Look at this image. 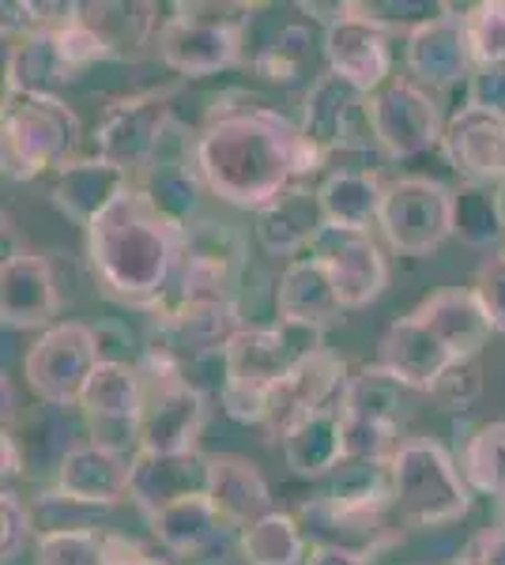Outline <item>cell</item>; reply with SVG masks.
<instances>
[{"mask_svg": "<svg viewBox=\"0 0 505 565\" xmlns=\"http://www.w3.org/2000/svg\"><path fill=\"white\" fill-rule=\"evenodd\" d=\"M192 170L211 196L242 212H264L298 178L317 174L302 129L261 98L215 106L192 143Z\"/></svg>", "mask_w": 505, "mask_h": 565, "instance_id": "cell-1", "label": "cell"}, {"mask_svg": "<svg viewBox=\"0 0 505 565\" xmlns=\"http://www.w3.org/2000/svg\"><path fill=\"white\" fill-rule=\"evenodd\" d=\"M181 245L186 231L155 207L144 185H128L87 226V260L98 287L136 309L167 302L170 279H178Z\"/></svg>", "mask_w": 505, "mask_h": 565, "instance_id": "cell-2", "label": "cell"}, {"mask_svg": "<svg viewBox=\"0 0 505 565\" xmlns=\"http://www.w3.org/2000/svg\"><path fill=\"white\" fill-rule=\"evenodd\" d=\"M320 348V332L295 324L272 328H242L223 351V399L227 415L245 426H264L269 418V399L275 385L287 377L302 354Z\"/></svg>", "mask_w": 505, "mask_h": 565, "instance_id": "cell-3", "label": "cell"}, {"mask_svg": "<svg viewBox=\"0 0 505 565\" xmlns=\"http://www.w3.org/2000/svg\"><path fill=\"white\" fill-rule=\"evenodd\" d=\"M392 513L408 527H442L472 509V490L434 437H411L389 457Z\"/></svg>", "mask_w": 505, "mask_h": 565, "instance_id": "cell-4", "label": "cell"}, {"mask_svg": "<svg viewBox=\"0 0 505 565\" xmlns=\"http://www.w3.org/2000/svg\"><path fill=\"white\" fill-rule=\"evenodd\" d=\"M4 174L12 181H31L61 167H69L80 148V125L76 109L64 106L61 98H8L4 121Z\"/></svg>", "mask_w": 505, "mask_h": 565, "instance_id": "cell-5", "label": "cell"}, {"mask_svg": "<svg viewBox=\"0 0 505 565\" xmlns=\"http://www.w3.org/2000/svg\"><path fill=\"white\" fill-rule=\"evenodd\" d=\"M144 418H140V452L151 457H186L197 452V437L204 430V396L181 370L144 354Z\"/></svg>", "mask_w": 505, "mask_h": 565, "instance_id": "cell-6", "label": "cell"}, {"mask_svg": "<svg viewBox=\"0 0 505 565\" xmlns=\"http://www.w3.org/2000/svg\"><path fill=\"white\" fill-rule=\"evenodd\" d=\"M151 317L148 359L186 373L192 362H204L208 354H223L227 343L242 332L238 324V302L223 298H173L170 306H155Z\"/></svg>", "mask_w": 505, "mask_h": 565, "instance_id": "cell-7", "label": "cell"}, {"mask_svg": "<svg viewBox=\"0 0 505 565\" xmlns=\"http://www.w3.org/2000/svg\"><path fill=\"white\" fill-rule=\"evenodd\" d=\"M378 226L403 257H430L453 238V189L427 174L392 181L385 185Z\"/></svg>", "mask_w": 505, "mask_h": 565, "instance_id": "cell-8", "label": "cell"}, {"mask_svg": "<svg viewBox=\"0 0 505 565\" xmlns=\"http://www.w3.org/2000/svg\"><path fill=\"white\" fill-rule=\"evenodd\" d=\"M98 362H103V348H98L95 328L64 321L34 340V348L23 359V377L27 388L39 396V404L80 407V396H84Z\"/></svg>", "mask_w": 505, "mask_h": 565, "instance_id": "cell-9", "label": "cell"}, {"mask_svg": "<svg viewBox=\"0 0 505 565\" xmlns=\"http://www.w3.org/2000/svg\"><path fill=\"white\" fill-rule=\"evenodd\" d=\"M170 117L173 87L117 98L114 106H106L103 125L95 129V154L109 167L125 170L128 178L140 174V170H151L162 140H167Z\"/></svg>", "mask_w": 505, "mask_h": 565, "instance_id": "cell-10", "label": "cell"}, {"mask_svg": "<svg viewBox=\"0 0 505 565\" xmlns=\"http://www.w3.org/2000/svg\"><path fill=\"white\" fill-rule=\"evenodd\" d=\"M408 415V388L381 366H366L344 392L347 460H389Z\"/></svg>", "mask_w": 505, "mask_h": 565, "instance_id": "cell-11", "label": "cell"}, {"mask_svg": "<svg viewBox=\"0 0 505 565\" xmlns=\"http://www.w3.org/2000/svg\"><path fill=\"white\" fill-rule=\"evenodd\" d=\"M366 117L374 143L389 159H415L445 140L442 109L415 79H389L381 90H374L366 98Z\"/></svg>", "mask_w": 505, "mask_h": 565, "instance_id": "cell-12", "label": "cell"}, {"mask_svg": "<svg viewBox=\"0 0 505 565\" xmlns=\"http://www.w3.org/2000/svg\"><path fill=\"white\" fill-rule=\"evenodd\" d=\"M91 445L109 452L136 457L140 452V418H144V381L128 362H98L80 396Z\"/></svg>", "mask_w": 505, "mask_h": 565, "instance_id": "cell-13", "label": "cell"}, {"mask_svg": "<svg viewBox=\"0 0 505 565\" xmlns=\"http://www.w3.org/2000/svg\"><path fill=\"white\" fill-rule=\"evenodd\" d=\"M366 98L370 95L355 90L347 79H339L336 72L317 76L314 87L306 90L298 129L320 170H325L336 154L366 148V136L358 132V121L370 125V117H366Z\"/></svg>", "mask_w": 505, "mask_h": 565, "instance_id": "cell-14", "label": "cell"}, {"mask_svg": "<svg viewBox=\"0 0 505 565\" xmlns=\"http://www.w3.org/2000/svg\"><path fill=\"white\" fill-rule=\"evenodd\" d=\"M245 271V238L231 223L200 218L186 231L178 264V298H223L234 302Z\"/></svg>", "mask_w": 505, "mask_h": 565, "instance_id": "cell-15", "label": "cell"}, {"mask_svg": "<svg viewBox=\"0 0 505 565\" xmlns=\"http://www.w3.org/2000/svg\"><path fill=\"white\" fill-rule=\"evenodd\" d=\"M347 385H351L347 366L333 351L317 348V351L302 354L295 366L287 370V377H283L272 392L264 430L272 437H283L291 426H298L302 418H309L314 412H325V407L344 404Z\"/></svg>", "mask_w": 505, "mask_h": 565, "instance_id": "cell-16", "label": "cell"}, {"mask_svg": "<svg viewBox=\"0 0 505 565\" xmlns=\"http://www.w3.org/2000/svg\"><path fill=\"white\" fill-rule=\"evenodd\" d=\"M309 257L325 264L344 309H362L378 302L381 290L389 287V264H385L378 242L370 231H344V226H325L317 242L309 245Z\"/></svg>", "mask_w": 505, "mask_h": 565, "instance_id": "cell-17", "label": "cell"}, {"mask_svg": "<svg viewBox=\"0 0 505 565\" xmlns=\"http://www.w3.org/2000/svg\"><path fill=\"white\" fill-rule=\"evenodd\" d=\"M320 45H325L328 72H336L339 79H347L362 95H374V90L389 84V31L381 23L358 15L355 4L344 20L325 26V42Z\"/></svg>", "mask_w": 505, "mask_h": 565, "instance_id": "cell-18", "label": "cell"}, {"mask_svg": "<svg viewBox=\"0 0 505 565\" xmlns=\"http://www.w3.org/2000/svg\"><path fill=\"white\" fill-rule=\"evenodd\" d=\"M408 72L419 87H434V90L472 79L475 57H472V42H467L464 12L449 8L442 20H430L408 34Z\"/></svg>", "mask_w": 505, "mask_h": 565, "instance_id": "cell-19", "label": "cell"}, {"mask_svg": "<svg viewBox=\"0 0 505 565\" xmlns=\"http://www.w3.org/2000/svg\"><path fill=\"white\" fill-rule=\"evenodd\" d=\"M155 50H159L162 65L178 72V76H215V72L238 65V57H242V34L197 23L173 8V15H167L159 26Z\"/></svg>", "mask_w": 505, "mask_h": 565, "instance_id": "cell-20", "label": "cell"}, {"mask_svg": "<svg viewBox=\"0 0 505 565\" xmlns=\"http://www.w3.org/2000/svg\"><path fill=\"white\" fill-rule=\"evenodd\" d=\"M453 362H464V359H456L415 313L392 321L378 343V366L389 373V377H397L403 388L427 392V396Z\"/></svg>", "mask_w": 505, "mask_h": 565, "instance_id": "cell-21", "label": "cell"}, {"mask_svg": "<svg viewBox=\"0 0 505 565\" xmlns=\"http://www.w3.org/2000/svg\"><path fill=\"white\" fill-rule=\"evenodd\" d=\"M61 313L57 279H53L50 260L39 253H12L0 268V317L4 328H53V317Z\"/></svg>", "mask_w": 505, "mask_h": 565, "instance_id": "cell-22", "label": "cell"}, {"mask_svg": "<svg viewBox=\"0 0 505 565\" xmlns=\"http://www.w3.org/2000/svg\"><path fill=\"white\" fill-rule=\"evenodd\" d=\"M442 148L467 181L505 185V117L480 106H461L445 125Z\"/></svg>", "mask_w": 505, "mask_h": 565, "instance_id": "cell-23", "label": "cell"}, {"mask_svg": "<svg viewBox=\"0 0 505 565\" xmlns=\"http://www.w3.org/2000/svg\"><path fill=\"white\" fill-rule=\"evenodd\" d=\"M57 494L87 509H109L133 498V457L103 445H76L57 468Z\"/></svg>", "mask_w": 505, "mask_h": 565, "instance_id": "cell-24", "label": "cell"}, {"mask_svg": "<svg viewBox=\"0 0 505 565\" xmlns=\"http://www.w3.org/2000/svg\"><path fill=\"white\" fill-rule=\"evenodd\" d=\"M208 494V457L186 452V457H133V501L144 516H159L173 501Z\"/></svg>", "mask_w": 505, "mask_h": 565, "instance_id": "cell-25", "label": "cell"}, {"mask_svg": "<svg viewBox=\"0 0 505 565\" xmlns=\"http://www.w3.org/2000/svg\"><path fill=\"white\" fill-rule=\"evenodd\" d=\"M128 185H133V178H128L125 170L109 167L98 154H91V159H72L69 167H61L57 174H53L50 200L72 218V223H80L87 231Z\"/></svg>", "mask_w": 505, "mask_h": 565, "instance_id": "cell-26", "label": "cell"}, {"mask_svg": "<svg viewBox=\"0 0 505 565\" xmlns=\"http://www.w3.org/2000/svg\"><path fill=\"white\" fill-rule=\"evenodd\" d=\"M275 313H280L283 324L309 328V332L333 324L344 313V302H339L325 264L317 257L291 260L280 276V287H275Z\"/></svg>", "mask_w": 505, "mask_h": 565, "instance_id": "cell-27", "label": "cell"}, {"mask_svg": "<svg viewBox=\"0 0 505 565\" xmlns=\"http://www.w3.org/2000/svg\"><path fill=\"white\" fill-rule=\"evenodd\" d=\"M411 313H415L456 359H480V351L486 348V340H491V332H494L480 295H475V290H461V287L438 290V295H430L427 302L415 306Z\"/></svg>", "mask_w": 505, "mask_h": 565, "instance_id": "cell-28", "label": "cell"}, {"mask_svg": "<svg viewBox=\"0 0 505 565\" xmlns=\"http://www.w3.org/2000/svg\"><path fill=\"white\" fill-rule=\"evenodd\" d=\"M208 498L215 505V513L223 516V524L238 527V532H245L264 513H272L269 482H264L253 460L234 457V452L208 457Z\"/></svg>", "mask_w": 505, "mask_h": 565, "instance_id": "cell-29", "label": "cell"}, {"mask_svg": "<svg viewBox=\"0 0 505 565\" xmlns=\"http://www.w3.org/2000/svg\"><path fill=\"white\" fill-rule=\"evenodd\" d=\"M283 441V460L298 479H320L333 476L347 463V423H344V404L314 412L302 418L298 426H291Z\"/></svg>", "mask_w": 505, "mask_h": 565, "instance_id": "cell-30", "label": "cell"}, {"mask_svg": "<svg viewBox=\"0 0 505 565\" xmlns=\"http://www.w3.org/2000/svg\"><path fill=\"white\" fill-rule=\"evenodd\" d=\"M320 231H325V215L317 204V189L309 193L302 185H291L264 212H256V242L269 257L298 260L317 242Z\"/></svg>", "mask_w": 505, "mask_h": 565, "instance_id": "cell-31", "label": "cell"}, {"mask_svg": "<svg viewBox=\"0 0 505 565\" xmlns=\"http://www.w3.org/2000/svg\"><path fill=\"white\" fill-rule=\"evenodd\" d=\"M385 185L370 167H336L317 185V204L325 215V226L344 231H370L381 215Z\"/></svg>", "mask_w": 505, "mask_h": 565, "instance_id": "cell-32", "label": "cell"}, {"mask_svg": "<svg viewBox=\"0 0 505 565\" xmlns=\"http://www.w3.org/2000/svg\"><path fill=\"white\" fill-rule=\"evenodd\" d=\"M76 72L64 65L57 50V34H27L15 39L8 53L4 84L8 98H57L64 84H72Z\"/></svg>", "mask_w": 505, "mask_h": 565, "instance_id": "cell-33", "label": "cell"}, {"mask_svg": "<svg viewBox=\"0 0 505 565\" xmlns=\"http://www.w3.org/2000/svg\"><path fill=\"white\" fill-rule=\"evenodd\" d=\"M4 434L20 445L27 471L39 463V471H57L64 457H69L76 445H72V423H69V407H53V404H34L4 423Z\"/></svg>", "mask_w": 505, "mask_h": 565, "instance_id": "cell-34", "label": "cell"}, {"mask_svg": "<svg viewBox=\"0 0 505 565\" xmlns=\"http://www.w3.org/2000/svg\"><path fill=\"white\" fill-rule=\"evenodd\" d=\"M151 532L159 535V543L167 546V551L181 554V558H200V554L223 540L227 524H223V516L215 513L211 498L197 494L186 501H173L170 509L151 516Z\"/></svg>", "mask_w": 505, "mask_h": 565, "instance_id": "cell-35", "label": "cell"}, {"mask_svg": "<svg viewBox=\"0 0 505 565\" xmlns=\"http://www.w3.org/2000/svg\"><path fill=\"white\" fill-rule=\"evenodd\" d=\"M155 4H84L80 15L91 31H98L106 39V45L114 50V57H128L140 45H155L159 39L162 20Z\"/></svg>", "mask_w": 505, "mask_h": 565, "instance_id": "cell-36", "label": "cell"}, {"mask_svg": "<svg viewBox=\"0 0 505 565\" xmlns=\"http://www.w3.org/2000/svg\"><path fill=\"white\" fill-rule=\"evenodd\" d=\"M453 234H461L464 245L486 249L505 234V200L502 189L464 181L453 189Z\"/></svg>", "mask_w": 505, "mask_h": 565, "instance_id": "cell-37", "label": "cell"}, {"mask_svg": "<svg viewBox=\"0 0 505 565\" xmlns=\"http://www.w3.org/2000/svg\"><path fill=\"white\" fill-rule=\"evenodd\" d=\"M245 565H302L306 562V535L291 513H264L261 521L238 535Z\"/></svg>", "mask_w": 505, "mask_h": 565, "instance_id": "cell-38", "label": "cell"}, {"mask_svg": "<svg viewBox=\"0 0 505 565\" xmlns=\"http://www.w3.org/2000/svg\"><path fill=\"white\" fill-rule=\"evenodd\" d=\"M461 468L480 494L505 505V423H483L480 430H472L461 452Z\"/></svg>", "mask_w": 505, "mask_h": 565, "instance_id": "cell-39", "label": "cell"}, {"mask_svg": "<svg viewBox=\"0 0 505 565\" xmlns=\"http://www.w3.org/2000/svg\"><path fill=\"white\" fill-rule=\"evenodd\" d=\"M144 189H148L155 207H159L173 226L189 231L192 215H197L200 189H204V181L197 178V170H192L189 162H155V167L148 170Z\"/></svg>", "mask_w": 505, "mask_h": 565, "instance_id": "cell-40", "label": "cell"}, {"mask_svg": "<svg viewBox=\"0 0 505 565\" xmlns=\"http://www.w3.org/2000/svg\"><path fill=\"white\" fill-rule=\"evenodd\" d=\"M309 26L306 23H283L280 34L264 45L261 57H256V72L272 84H283V87H295L309 68Z\"/></svg>", "mask_w": 505, "mask_h": 565, "instance_id": "cell-41", "label": "cell"}, {"mask_svg": "<svg viewBox=\"0 0 505 565\" xmlns=\"http://www.w3.org/2000/svg\"><path fill=\"white\" fill-rule=\"evenodd\" d=\"M34 565H103V535L95 527H53V532H42Z\"/></svg>", "mask_w": 505, "mask_h": 565, "instance_id": "cell-42", "label": "cell"}, {"mask_svg": "<svg viewBox=\"0 0 505 565\" xmlns=\"http://www.w3.org/2000/svg\"><path fill=\"white\" fill-rule=\"evenodd\" d=\"M475 68L505 65V0H483L464 12Z\"/></svg>", "mask_w": 505, "mask_h": 565, "instance_id": "cell-43", "label": "cell"}, {"mask_svg": "<svg viewBox=\"0 0 505 565\" xmlns=\"http://www.w3.org/2000/svg\"><path fill=\"white\" fill-rule=\"evenodd\" d=\"M483 396V366L480 359H464V362H453L442 381L430 388V399H434L442 412H467L475 399Z\"/></svg>", "mask_w": 505, "mask_h": 565, "instance_id": "cell-44", "label": "cell"}, {"mask_svg": "<svg viewBox=\"0 0 505 565\" xmlns=\"http://www.w3.org/2000/svg\"><path fill=\"white\" fill-rule=\"evenodd\" d=\"M453 4H430V0H370V4H355L358 15H366V20L381 23L385 31H397V26H403V31H415V26L430 23V20H442V15L449 12Z\"/></svg>", "mask_w": 505, "mask_h": 565, "instance_id": "cell-45", "label": "cell"}, {"mask_svg": "<svg viewBox=\"0 0 505 565\" xmlns=\"http://www.w3.org/2000/svg\"><path fill=\"white\" fill-rule=\"evenodd\" d=\"M80 8H84V4H80ZM57 50H61L64 65H69L72 72H84L91 65H98V61L114 57V50L106 45V39L98 31H91V26L84 23V15L57 34Z\"/></svg>", "mask_w": 505, "mask_h": 565, "instance_id": "cell-46", "label": "cell"}, {"mask_svg": "<svg viewBox=\"0 0 505 565\" xmlns=\"http://www.w3.org/2000/svg\"><path fill=\"white\" fill-rule=\"evenodd\" d=\"M27 540H31V513H27L23 498L4 487V494H0V558L4 565L20 558Z\"/></svg>", "mask_w": 505, "mask_h": 565, "instance_id": "cell-47", "label": "cell"}, {"mask_svg": "<svg viewBox=\"0 0 505 565\" xmlns=\"http://www.w3.org/2000/svg\"><path fill=\"white\" fill-rule=\"evenodd\" d=\"M173 8H178L181 15H189V20L219 26V31H234V34H242V39L256 12V4H231V0H223V4H215V0H192V4H173Z\"/></svg>", "mask_w": 505, "mask_h": 565, "instance_id": "cell-48", "label": "cell"}, {"mask_svg": "<svg viewBox=\"0 0 505 565\" xmlns=\"http://www.w3.org/2000/svg\"><path fill=\"white\" fill-rule=\"evenodd\" d=\"M472 290L480 295V302L486 309V317H491L494 332L505 335V253H498V257H486L480 264Z\"/></svg>", "mask_w": 505, "mask_h": 565, "instance_id": "cell-49", "label": "cell"}, {"mask_svg": "<svg viewBox=\"0 0 505 565\" xmlns=\"http://www.w3.org/2000/svg\"><path fill=\"white\" fill-rule=\"evenodd\" d=\"M467 106H480L505 117V65H486L472 72V79H467Z\"/></svg>", "mask_w": 505, "mask_h": 565, "instance_id": "cell-50", "label": "cell"}, {"mask_svg": "<svg viewBox=\"0 0 505 565\" xmlns=\"http://www.w3.org/2000/svg\"><path fill=\"white\" fill-rule=\"evenodd\" d=\"M103 565H167L159 558H151L140 543H133L128 535L106 532L103 535Z\"/></svg>", "mask_w": 505, "mask_h": 565, "instance_id": "cell-51", "label": "cell"}, {"mask_svg": "<svg viewBox=\"0 0 505 565\" xmlns=\"http://www.w3.org/2000/svg\"><path fill=\"white\" fill-rule=\"evenodd\" d=\"M467 565H505V532L502 527H483L472 535L464 551Z\"/></svg>", "mask_w": 505, "mask_h": 565, "instance_id": "cell-52", "label": "cell"}, {"mask_svg": "<svg viewBox=\"0 0 505 565\" xmlns=\"http://www.w3.org/2000/svg\"><path fill=\"white\" fill-rule=\"evenodd\" d=\"M306 565H370V554H358L347 551V546H309V558Z\"/></svg>", "mask_w": 505, "mask_h": 565, "instance_id": "cell-53", "label": "cell"}, {"mask_svg": "<svg viewBox=\"0 0 505 565\" xmlns=\"http://www.w3.org/2000/svg\"><path fill=\"white\" fill-rule=\"evenodd\" d=\"M0 457H4V468H0V471H4V482H8V479H20L23 471H27V463H23V452H20V445H15V441H12V437H8V434H4V441H0Z\"/></svg>", "mask_w": 505, "mask_h": 565, "instance_id": "cell-54", "label": "cell"}, {"mask_svg": "<svg viewBox=\"0 0 505 565\" xmlns=\"http://www.w3.org/2000/svg\"><path fill=\"white\" fill-rule=\"evenodd\" d=\"M494 527H502V532H505V505H498V524H494Z\"/></svg>", "mask_w": 505, "mask_h": 565, "instance_id": "cell-55", "label": "cell"}, {"mask_svg": "<svg viewBox=\"0 0 505 565\" xmlns=\"http://www.w3.org/2000/svg\"><path fill=\"white\" fill-rule=\"evenodd\" d=\"M453 565H467V562H464V558H461V562H453Z\"/></svg>", "mask_w": 505, "mask_h": 565, "instance_id": "cell-56", "label": "cell"}]
</instances>
